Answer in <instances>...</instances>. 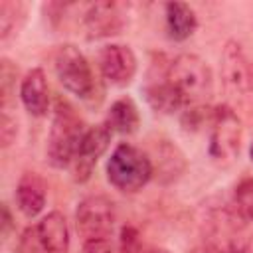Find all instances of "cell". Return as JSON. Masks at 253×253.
Returning a JSON list of instances; mask_svg holds the SVG:
<instances>
[{
  "instance_id": "obj_21",
  "label": "cell",
  "mask_w": 253,
  "mask_h": 253,
  "mask_svg": "<svg viewBox=\"0 0 253 253\" xmlns=\"http://www.w3.org/2000/svg\"><path fill=\"white\" fill-rule=\"evenodd\" d=\"M233 206L253 221V176L243 178L233 192Z\"/></svg>"
},
{
  "instance_id": "obj_4",
  "label": "cell",
  "mask_w": 253,
  "mask_h": 253,
  "mask_svg": "<svg viewBox=\"0 0 253 253\" xmlns=\"http://www.w3.org/2000/svg\"><path fill=\"white\" fill-rule=\"evenodd\" d=\"M105 172L109 184L115 190L125 194H134L142 190L152 178V162L150 156L140 148H136L134 144L121 142L111 152Z\"/></svg>"
},
{
  "instance_id": "obj_8",
  "label": "cell",
  "mask_w": 253,
  "mask_h": 253,
  "mask_svg": "<svg viewBox=\"0 0 253 253\" xmlns=\"http://www.w3.org/2000/svg\"><path fill=\"white\" fill-rule=\"evenodd\" d=\"M111 138H113V130L107 126V123L87 126V130L81 138L79 150H77V154L71 162V174H73L75 182L83 184L91 178L93 168H95L97 160L107 152V148L111 144Z\"/></svg>"
},
{
  "instance_id": "obj_24",
  "label": "cell",
  "mask_w": 253,
  "mask_h": 253,
  "mask_svg": "<svg viewBox=\"0 0 253 253\" xmlns=\"http://www.w3.org/2000/svg\"><path fill=\"white\" fill-rule=\"evenodd\" d=\"M18 134V123L16 117L10 115V111H2V121H0V144L2 148H8Z\"/></svg>"
},
{
  "instance_id": "obj_11",
  "label": "cell",
  "mask_w": 253,
  "mask_h": 253,
  "mask_svg": "<svg viewBox=\"0 0 253 253\" xmlns=\"http://www.w3.org/2000/svg\"><path fill=\"white\" fill-rule=\"evenodd\" d=\"M221 77L225 85L233 91L245 93L251 89L249 83V61L243 53L239 42L229 40L221 51Z\"/></svg>"
},
{
  "instance_id": "obj_30",
  "label": "cell",
  "mask_w": 253,
  "mask_h": 253,
  "mask_svg": "<svg viewBox=\"0 0 253 253\" xmlns=\"http://www.w3.org/2000/svg\"><path fill=\"white\" fill-rule=\"evenodd\" d=\"M249 83H251V87H253V61L249 63Z\"/></svg>"
},
{
  "instance_id": "obj_1",
  "label": "cell",
  "mask_w": 253,
  "mask_h": 253,
  "mask_svg": "<svg viewBox=\"0 0 253 253\" xmlns=\"http://www.w3.org/2000/svg\"><path fill=\"white\" fill-rule=\"evenodd\" d=\"M251 223L233 204L213 208L204 219V245L213 253H247L253 241Z\"/></svg>"
},
{
  "instance_id": "obj_23",
  "label": "cell",
  "mask_w": 253,
  "mask_h": 253,
  "mask_svg": "<svg viewBox=\"0 0 253 253\" xmlns=\"http://www.w3.org/2000/svg\"><path fill=\"white\" fill-rule=\"evenodd\" d=\"M16 253H45V249H43V245H42V241L38 237L36 225L24 229V233L18 239Z\"/></svg>"
},
{
  "instance_id": "obj_28",
  "label": "cell",
  "mask_w": 253,
  "mask_h": 253,
  "mask_svg": "<svg viewBox=\"0 0 253 253\" xmlns=\"http://www.w3.org/2000/svg\"><path fill=\"white\" fill-rule=\"evenodd\" d=\"M188 253H213L208 245H198V247H194V249H190Z\"/></svg>"
},
{
  "instance_id": "obj_12",
  "label": "cell",
  "mask_w": 253,
  "mask_h": 253,
  "mask_svg": "<svg viewBox=\"0 0 253 253\" xmlns=\"http://www.w3.org/2000/svg\"><path fill=\"white\" fill-rule=\"evenodd\" d=\"M20 101L32 117H45L49 111V87L43 69H30L20 81Z\"/></svg>"
},
{
  "instance_id": "obj_3",
  "label": "cell",
  "mask_w": 253,
  "mask_h": 253,
  "mask_svg": "<svg viewBox=\"0 0 253 253\" xmlns=\"http://www.w3.org/2000/svg\"><path fill=\"white\" fill-rule=\"evenodd\" d=\"M166 79L182 97L186 107L202 105L211 97L213 77L208 61L196 53H180L166 67Z\"/></svg>"
},
{
  "instance_id": "obj_26",
  "label": "cell",
  "mask_w": 253,
  "mask_h": 253,
  "mask_svg": "<svg viewBox=\"0 0 253 253\" xmlns=\"http://www.w3.org/2000/svg\"><path fill=\"white\" fill-rule=\"evenodd\" d=\"M83 253H115L111 237H95L83 241Z\"/></svg>"
},
{
  "instance_id": "obj_31",
  "label": "cell",
  "mask_w": 253,
  "mask_h": 253,
  "mask_svg": "<svg viewBox=\"0 0 253 253\" xmlns=\"http://www.w3.org/2000/svg\"><path fill=\"white\" fill-rule=\"evenodd\" d=\"M249 158H251V162H253V142H251V146H249Z\"/></svg>"
},
{
  "instance_id": "obj_9",
  "label": "cell",
  "mask_w": 253,
  "mask_h": 253,
  "mask_svg": "<svg viewBox=\"0 0 253 253\" xmlns=\"http://www.w3.org/2000/svg\"><path fill=\"white\" fill-rule=\"evenodd\" d=\"M97 63H99L101 75L111 85H117V87L128 85L134 79L136 67H138L134 51L125 43H109L101 47L97 55Z\"/></svg>"
},
{
  "instance_id": "obj_25",
  "label": "cell",
  "mask_w": 253,
  "mask_h": 253,
  "mask_svg": "<svg viewBox=\"0 0 253 253\" xmlns=\"http://www.w3.org/2000/svg\"><path fill=\"white\" fill-rule=\"evenodd\" d=\"M138 229L134 225H125L121 229V237H119V253H136L138 251Z\"/></svg>"
},
{
  "instance_id": "obj_6",
  "label": "cell",
  "mask_w": 253,
  "mask_h": 253,
  "mask_svg": "<svg viewBox=\"0 0 253 253\" xmlns=\"http://www.w3.org/2000/svg\"><path fill=\"white\" fill-rule=\"evenodd\" d=\"M243 140V126L237 113L227 105L211 107V121H210V156L219 162H231L241 148Z\"/></svg>"
},
{
  "instance_id": "obj_10",
  "label": "cell",
  "mask_w": 253,
  "mask_h": 253,
  "mask_svg": "<svg viewBox=\"0 0 253 253\" xmlns=\"http://www.w3.org/2000/svg\"><path fill=\"white\" fill-rule=\"evenodd\" d=\"M125 12L119 2H95L83 14V30L89 40H105L119 36L125 28Z\"/></svg>"
},
{
  "instance_id": "obj_27",
  "label": "cell",
  "mask_w": 253,
  "mask_h": 253,
  "mask_svg": "<svg viewBox=\"0 0 253 253\" xmlns=\"http://www.w3.org/2000/svg\"><path fill=\"white\" fill-rule=\"evenodd\" d=\"M14 229V217H12V211L8 208V204H2V237L8 239L10 231Z\"/></svg>"
},
{
  "instance_id": "obj_22",
  "label": "cell",
  "mask_w": 253,
  "mask_h": 253,
  "mask_svg": "<svg viewBox=\"0 0 253 253\" xmlns=\"http://www.w3.org/2000/svg\"><path fill=\"white\" fill-rule=\"evenodd\" d=\"M211 121V109L206 105H192L182 111L180 123L186 130H200L204 125H210Z\"/></svg>"
},
{
  "instance_id": "obj_29",
  "label": "cell",
  "mask_w": 253,
  "mask_h": 253,
  "mask_svg": "<svg viewBox=\"0 0 253 253\" xmlns=\"http://www.w3.org/2000/svg\"><path fill=\"white\" fill-rule=\"evenodd\" d=\"M144 253H170V251L164 249V247H152V249H148V251H144Z\"/></svg>"
},
{
  "instance_id": "obj_17",
  "label": "cell",
  "mask_w": 253,
  "mask_h": 253,
  "mask_svg": "<svg viewBox=\"0 0 253 253\" xmlns=\"http://www.w3.org/2000/svg\"><path fill=\"white\" fill-rule=\"evenodd\" d=\"M105 123H107V126L113 132H119V134H132V132H136L138 126H140V113H138L136 103L130 97L117 99L111 105Z\"/></svg>"
},
{
  "instance_id": "obj_13",
  "label": "cell",
  "mask_w": 253,
  "mask_h": 253,
  "mask_svg": "<svg viewBox=\"0 0 253 253\" xmlns=\"http://www.w3.org/2000/svg\"><path fill=\"white\" fill-rule=\"evenodd\" d=\"M150 162H152V176L160 184H170L178 180L186 170V158L182 150L166 138L156 142Z\"/></svg>"
},
{
  "instance_id": "obj_5",
  "label": "cell",
  "mask_w": 253,
  "mask_h": 253,
  "mask_svg": "<svg viewBox=\"0 0 253 253\" xmlns=\"http://www.w3.org/2000/svg\"><path fill=\"white\" fill-rule=\"evenodd\" d=\"M53 69L61 87L77 99L91 101L97 93V77L91 63L73 43H63L53 55Z\"/></svg>"
},
{
  "instance_id": "obj_19",
  "label": "cell",
  "mask_w": 253,
  "mask_h": 253,
  "mask_svg": "<svg viewBox=\"0 0 253 253\" xmlns=\"http://www.w3.org/2000/svg\"><path fill=\"white\" fill-rule=\"evenodd\" d=\"M26 18V6L22 2L14 0H2L0 2V40L8 42L10 36L18 34Z\"/></svg>"
},
{
  "instance_id": "obj_20",
  "label": "cell",
  "mask_w": 253,
  "mask_h": 253,
  "mask_svg": "<svg viewBox=\"0 0 253 253\" xmlns=\"http://www.w3.org/2000/svg\"><path fill=\"white\" fill-rule=\"evenodd\" d=\"M16 79H18V65L12 59L2 57L0 59V105H2V111L8 109V105L12 103V99L16 95Z\"/></svg>"
},
{
  "instance_id": "obj_16",
  "label": "cell",
  "mask_w": 253,
  "mask_h": 253,
  "mask_svg": "<svg viewBox=\"0 0 253 253\" xmlns=\"http://www.w3.org/2000/svg\"><path fill=\"white\" fill-rule=\"evenodd\" d=\"M164 18L168 38L174 42H186L198 28V16L194 8L186 2H166Z\"/></svg>"
},
{
  "instance_id": "obj_14",
  "label": "cell",
  "mask_w": 253,
  "mask_h": 253,
  "mask_svg": "<svg viewBox=\"0 0 253 253\" xmlns=\"http://www.w3.org/2000/svg\"><path fill=\"white\" fill-rule=\"evenodd\" d=\"M38 237L45 253H67L69 251V225L61 211H49L36 223Z\"/></svg>"
},
{
  "instance_id": "obj_15",
  "label": "cell",
  "mask_w": 253,
  "mask_h": 253,
  "mask_svg": "<svg viewBox=\"0 0 253 253\" xmlns=\"http://www.w3.org/2000/svg\"><path fill=\"white\" fill-rule=\"evenodd\" d=\"M45 182L36 172H24L16 186V204L26 217H36L45 206Z\"/></svg>"
},
{
  "instance_id": "obj_2",
  "label": "cell",
  "mask_w": 253,
  "mask_h": 253,
  "mask_svg": "<svg viewBox=\"0 0 253 253\" xmlns=\"http://www.w3.org/2000/svg\"><path fill=\"white\" fill-rule=\"evenodd\" d=\"M85 130L87 126L79 117V113L75 111V107L67 99L57 97L47 134V146H45V156L49 166L53 168L71 166Z\"/></svg>"
},
{
  "instance_id": "obj_7",
  "label": "cell",
  "mask_w": 253,
  "mask_h": 253,
  "mask_svg": "<svg viewBox=\"0 0 253 253\" xmlns=\"http://www.w3.org/2000/svg\"><path fill=\"white\" fill-rule=\"evenodd\" d=\"M115 219V204L107 196H87L77 204L75 225L83 241L95 237H111Z\"/></svg>"
},
{
  "instance_id": "obj_18",
  "label": "cell",
  "mask_w": 253,
  "mask_h": 253,
  "mask_svg": "<svg viewBox=\"0 0 253 253\" xmlns=\"http://www.w3.org/2000/svg\"><path fill=\"white\" fill-rule=\"evenodd\" d=\"M144 97L148 101V105L158 111V113H164V115H172V113H178V111H184L186 105L182 101V97L176 93V89L168 83L166 79V73L162 79L158 81H150L146 87H144Z\"/></svg>"
}]
</instances>
